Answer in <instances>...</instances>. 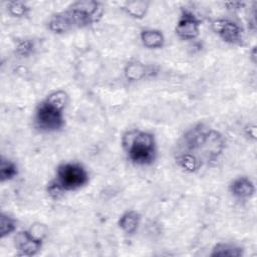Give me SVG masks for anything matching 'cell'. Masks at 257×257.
Returning <instances> with one entry per match:
<instances>
[{"label":"cell","mask_w":257,"mask_h":257,"mask_svg":"<svg viewBox=\"0 0 257 257\" xmlns=\"http://www.w3.org/2000/svg\"><path fill=\"white\" fill-rule=\"evenodd\" d=\"M255 185L253 181L246 176L235 178L229 185L230 194L239 201H248L255 194Z\"/></svg>","instance_id":"cell-9"},{"label":"cell","mask_w":257,"mask_h":257,"mask_svg":"<svg viewBox=\"0 0 257 257\" xmlns=\"http://www.w3.org/2000/svg\"><path fill=\"white\" fill-rule=\"evenodd\" d=\"M17 254L20 256H34L38 254L42 248L43 240L35 237L28 229L18 232L14 238Z\"/></svg>","instance_id":"cell-8"},{"label":"cell","mask_w":257,"mask_h":257,"mask_svg":"<svg viewBox=\"0 0 257 257\" xmlns=\"http://www.w3.org/2000/svg\"><path fill=\"white\" fill-rule=\"evenodd\" d=\"M150 7V2L148 1H127L125 2L121 9L131 17L135 19H143L146 17Z\"/></svg>","instance_id":"cell-14"},{"label":"cell","mask_w":257,"mask_h":257,"mask_svg":"<svg viewBox=\"0 0 257 257\" xmlns=\"http://www.w3.org/2000/svg\"><path fill=\"white\" fill-rule=\"evenodd\" d=\"M68 103V94L62 90L50 92L38 103L34 112V125L42 133H55L64 126V109Z\"/></svg>","instance_id":"cell-2"},{"label":"cell","mask_w":257,"mask_h":257,"mask_svg":"<svg viewBox=\"0 0 257 257\" xmlns=\"http://www.w3.org/2000/svg\"><path fill=\"white\" fill-rule=\"evenodd\" d=\"M18 175V167L15 162L2 157L0 161V182L5 183L13 180Z\"/></svg>","instance_id":"cell-16"},{"label":"cell","mask_w":257,"mask_h":257,"mask_svg":"<svg viewBox=\"0 0 257 257\" xmlns=\"http://www.w3.org/2000/svg\"><path fill=\"white\" fill-rule=\"evenodd\" d=\"M211 256H222V257H239L243 255V250L241 247L232 243H217L210 254Z\"/></svg>","instance_id":"cell-15"},{"label":"cell","mask_w":257,"mask_h":257,"mask_svg":"<svg viewBox=\"0 0 257 257\" xmlns=\"http://www.w3.org/2000/svg\"><path fill=\"white\" fill-rule=\"evenodd\" d=\"M121 147L127 159L138 166L152 165L157 159L158 147L154 134L133 128L121 137Z\"/></svg>","instance_id":"cell-3"},{"label":"cell","mask_w":257,"mask_h":257,"mask_svg":"<svg viewBox=\"0 0 257 257\" xmlns=\"http://www.w3.org/2000/svg\"><path fill=\"white\" fill-rule=\"evenodd\" d=\"M7 11L11 16L21 18L28 15L30 7L23 1H9L7 3Z\"/></svg>","instance_id":"cell-18"},{"label":"cell","mask_w":257,"mask_h":257,"mask_svg":"<svg viewBox=\"0 0 257 257\" xmlns=\"http://www.w3.org/2000/svg\"><path fill=\"white\" fill-rule=\"evenodd\" d=\"M53 181L63 193H66L79 190L86 186L89 181V176L87 170L81 164L65 162L57 167Z\"/></svg>","instance_id":"cell-4"},{"label":"cell","mask_w":257,"mask_h":257,"mask_svg":"<svg viewBox=\"0 0 257 257\" xmlns=\"http://www.w3.org/2000/svg\"><path fill=\"white\" fill-rule=\"evenodd\" d=\"M212 30L226 43L241 45L243 42V30L241 26L230 19L218 18L211 23Z\"/></svg>","instance_id":"cell-6"},{"label":"cell","mask_w":257,"mask_h":257,"mask_svg":"<svg viewBox=\"0 0 257 257\" xmlns=\"http://www.w3.org/2000/svg\"><path fill=\"white\" fill-rule=\"evenodd\" d=\"M16 230V221L6 213L0 215V238L3 239Z\"/></svg>","instance_id":"cell-17"},{"label":"cell","mask_w":257,"mask_h":257,"mask_svg":"<svg viewBox=\"0 0 257 257\" xmlns=\"http://www.w3.org/2000/svg\"><path fill=\"white\" fill-rule=\"evenodd\" d=\"M245 132H246V136L249 137L250 139H252V140L256 139V126H255V124L247 125V127L245 128Z\"/></svg>","instance_id":"cell-20"},{"label":"cell","mask_w":257,"mask_h":257,"mask_svg":"<svg viewBox=\"0 0 257 257\" xmlns=\"http://www.w3.org/2000/svg\"><path fill=\"white\" fill-rule=\"evenodd\" d=\"M141 220L142 216L139 212L135 210H128L120 215L117 225L123 233L127 235H133L138 231Z\"/></svg>","instance_id":"cell-11"},{"label":"cell","mask_w":257,"mask_h":257,"mask_svg":"<svg viewBox=\"0 0 257 257\" xmlns=\"http://www.w3.org/2000/svg\"><path fill=\"white\" fill-rule=\"evenodd\" d=\"M223 149L224 139L219 132L197 123L185 132L177 152L191 154L204 165L216 161Z\"/></svg>","instance_id":"cell-1"},{"label":"cell","mask_w":257,"mask_h":257,"mask_svg":"<svg viewBox=\"0 0 257 257\" xmlns=\"http://www.w3.org/2000/svg\"><path fill=\"white\" fill-rule=\"evenodd\" d=\"M48 29L54 34H63L74 29V24L67 10L53 14L47 23Z\"/></svg>","instance_id":"cell-10"},{"label":"cell","mask_w":257,"mask_h":257,"mask_svg":"<svg viewBox=\"0 0 257 257\" xmlns=\"http://www.w3.org/2000/svg\"><path fill=\"white\" fill-rule=\"evenodd\" d=\"M201 19L191 10L184 8L177 21L175 32L183 40H193L200 34Z\"/></svg>","instance_id":"cell-7"},{"label":"cell","mask_w":257,"mask_h":257,"mask_svg":"<svg viewBox=\"0 0 257 257\" xmlns=\"http://www.w3.org/2000/svg\"><path fill=\"white\" fill-rule=\"evenodd\" d=\"M34 48H35L34 42L29 39H25L18 43V45L16 46V49H15V52L17 55H19L21 57H28L33 53Z\"/></svg>","instance_id":"cell-19"},{"label":"cell","mask_w":257,"mask_h":257,"mask_svg":"<svg viewBox=\"0 0 257 257\" xmlns=\"http://www.w3.org/2000/svg\"><path fill=\"white\" fill-rule=\"evenodd\" d=\"M72 19L74 28H81L97 22L102 13V4L94 0L76 1L66 9Z\"/></svg>","instance_id":"cell-5"},{"label":"cell","mask_w":257,"mask_h":257,"mask_svg":"<svg viewBox=\"0 0 257 257\" xmlns=\"http://www.w3.org/2000/svg\"><path fill=\"white\" fill-rule=\"evenodd\" d=\"M150 72L149 66L139 60L130 61L124 67V76L128 81H140Z\"/></svg>","instance_id":"cell-13"},{"label":"cell","mask_w":257,"mask_h":257,"mask_svg":"<svg viewBox=\"0 0 257 257\" xmlns=\"http://www.w3.org/2000/svg\"><path fill=\"white\" fill-rule=\"evenodd\" d=\"M143 45L149 49H159L165 44V36L159 29H143L140 34Z\"/></svg>","instance_id":"cell-12"}]
</instances>
